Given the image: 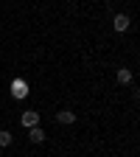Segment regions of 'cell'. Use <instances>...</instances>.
Segmentation results:
<instances>
[{"label":"cell","mask_w":140,"mask_h":157,"mask_svg":"<svg viewBox=\"0 0 140 157\" xmlns=\"http://www.w3.org/2000/svg\"><path fill=\"white\" fill-rule=\"evenodd\" d=\"M11 93H14V98H25L28 95V84L25 82H14L11 84Z\"/></svg>","instance_id":"4"},{"label":"cell","mask_w":140,"mask_h":157,"mask_svg":"<svg viewBox=\"0 0 140 157\" xmlns=\"http://www.w3.org/2000/svg\"><path fill=\"white\" fill-rule=\"evenodd\" d=\"M6 146H11V132L9 129L0 132V149H6Z\"/></svg>","instance_id":"7"},{"label":"cell","mask_w":140,"mask_h":157,"mask_svg":"<svg viewBox=\"0 0 140 157\" xmlns=\"http://www.w3.org/2000/svg\"><path fill=\"white\" fill-rule=\"evenodd\" d=\"M115 78H118V84H132V78H134V76H132V70H129V67H121Z\"/></svg>","instance_id":"6"},{"label":"cell","mask_w":140,"mask_h":157,"mask_svg":"<svg viewBox=\"0 0 140 157\" xmlns=\"http://www.w3.org/2000/svg\"><path fill=\"white\" fill-rule=\"evenodd\" d=\"M20 124H23L25 129H31V126H39V112H34V109H25V112H23V118H20Z\"/></svg>","instance_id":"1"},{"label":"cell","mask_w":140,"mask_h":157,"mask_svg":"<svg viewBox=\"0 0 140 157\" xmlns=\"http://www.w3.org/2000/svg\"><path fill=\"white\" fill-rule=\"evenodd\" d=\"M112 25H115V31H129V25H132V20H129V14H115V20H112Z\"/></svg>","instance_id":"2"},{"label":"cell","mask_w":140,"mask_h":157,"mask_svg":"<svg viewBox=\"0 0 140 157\" xmlns=\"http://www.w3.org/2000/svg\"><path fill=\"white\" fill-rule=\"evenodd\" d=\"M28 140H31V143H42V140H45V132L39 129V126H31V129H28Z\"/></svg>","instance_id":"5"},{"label":"cell","mask_w":140,"mask_h":157,"mask_svg":"<svg viewBox=\"0 0 140 157\" xmlns=\"http://www.w3.org/2000/svg\"><path fill=\"white\" fill-rule=\"evenodd\" d=\"M56 121L65 124V126H70V124H76V112H73V109H59V112H56Z\"/></svg>","instance_id":"3"}]
</instances>
